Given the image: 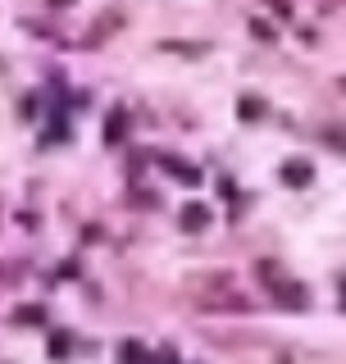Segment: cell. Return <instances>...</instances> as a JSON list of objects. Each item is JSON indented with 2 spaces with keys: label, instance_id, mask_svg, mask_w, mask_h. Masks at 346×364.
<instances>
[{
  "label": "cell",
  "instance_id": "5",
  "mask_svg": "<svg viewBox=\"0 0 346 364\" xmlns=\"http://www.w3.org/2000/svg\"><path fill=\"white\" fill-rule=\"evenodd\" d=\"M260 109H264V105H260V100H256V96H246V100H237V114H241V119H260Z\"/></svg>",
  "mask_w": 346,
  "mask_h": 364
},
{
  "label": "cell",
  "instance_id": "6",
  "mask_svg": "<svg viewBox=\"0 0 346 364\" xmlns=\"http://www.w3.org/2000/svg\"><path fill=\"white\" fill-rule=\"evenodd\" d=\"M14 318H19V323H41V310H37V305H28V310H19Z\"/></svg>",
  "mask_w": 346,
  "mask_h": 364
},
{
  "label": "cell",
  "instance_id": "4",
  "mask_svg": "<svg viewBox=\"0 0 346 364\" xmlns=\"http://www.w3.org/2000/svg\"><path fill=\"white\" fill-rule=\"evenodd\" d=\"M260 278H264V282H269V287H278V282H283V273H278V269H273V264H269V259H264V264H260ZM296 296H301V287H287V301H292V305H296Z\"/></svg>",
  "mask_w": 346,
  "mask_h": 364
},
{
  "label": "cell",
  "instance_id": "2",
  "mask_svg": "<svg viewBox=\"0 0 346 364\" xmlns=\"http://www.w3.org/2000/svg\"><path fill=\"white\" fill-rule=\"evenodd\" d=\"M178 219H182V228H187V232H201V228L210 223V210H205L201 200H192V205H182V214H178Z\"/></svg>",
  "mask_w": 346,
  "mask_h": 364
},
{
  "label": "cell",
  "instance_id": "1",
  "mask_svg": "<svg viewBox=\"0 0 346 364\" xmlns=\"http://www.w3.org/2000/svg\"><path fill=\"white\" fill-rule=\"evenodd\" d=\"M283 182H287V187H310V182H315V164H305V159H287V164H283Z\"/></svg>",
  "mask_w": 346,
  "mask_h": 364
},
{
  "label": "cell",
  "instance_id": "3",
  "mask_svg": "<svg viewBox=\"0 0 346 364\" xmlns=\"http://www.w3.org/2000/svg\"><path fill=\"white\" fill-rule=\"evenodd\" d=\"M128 119H132L128 109H114V114H110V123H105V141H110V146H119L123 136H128Z\"/></svg>",
  "mask_w": 346,
  "mask_h": 364
},
{
  "label": "cell",
  "instance_id": "8",
  "mask_svg": "<svg viewBox=\"0 0 346 364\" xmlns=\"http://www.w3.org/2000/svg\"><path fill=\"white\" fill-rule=\"evenodd\" d=\"M51 5H55V9H64V5H68V0H51Z\"/></svg>",
  "mask_w": 346,
  "mask_h": 364
},
{
  "label": "cell",
  "instance_id": "7",
  "mask_svg": "<svg viewBox=\"0 0 346 364\" xmlns=\"http://www.w3.org/2000/svg\"><path fill=\"white\" fill-rule=\"evenodd\" d=\"M324 136H328V141H332V146H342V151H346V132H332V128H328Z\"/></svg>",
  "mask_w": 346,
  "mask_h": 364
},
{
  "label": "cell",
  "instance_id": "9",
  "mask_svg": "<svg viewBox=\"0 0 346 364\" xmlns=\"http://www.w3.org/2000/svg\"><path fill=\"white\" fill-rule=\"evenodd\" d=\"M342 291H346V282H342Z\"/></svg>",
  "mask_w": 346,
  "mask_h": 364
}]
</instances>
